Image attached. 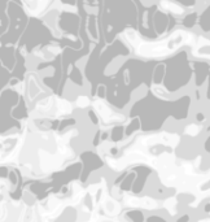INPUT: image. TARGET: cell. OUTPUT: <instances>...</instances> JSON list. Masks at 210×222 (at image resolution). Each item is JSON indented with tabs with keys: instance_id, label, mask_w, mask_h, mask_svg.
Returning a JSON list of instances; mask_svg holds the SVG:
<instances>
[{
	"instance_id": "3",
	"label": "cell",
	"mask_w": 210,
	"mask_h": 222,
	"mask_svg": "<svg viewBox=\"0 0 210 222\" xmlns=\"http://www.w3.org/2000/svg\"><path fill=\"white\" fill-rule=\"evenodd\" d=\"M186 133H188L189 135H196V134L198 133V127L196 126V125H189L186 129Z\"/></svg>"
},
{
	"instance_id": "1",
	"label": "cell",
	"mask_w": 210,
	"mask_h": 222,
	"mask_svg": "<svg viewBox=\"0 0 210 222\" xmlns=\"http://www.w3.org/2000/svg\"><path fill=\"white\" fill-rule=\"evenodd\" d=\"M163 5L167 6V8H170L171 9V12L174 13H182V8H179L178 5H175V4H171V3H163Z\"/></svg>"
},
{
	"instance_id": "2",
	"label": "cell",
	"mask_w": 210,
	"mask_h": 222,
	"mask_svg": "<svg viewBox=\"0 0 210 222\" xmlns=\"http://www.w3.org/2000/svg\"><path fill=\"white\" fill-rule=\"evenodd\" d=\"M77 104H78V107H81V108H84V107H87L88 104H90V102H88V99L86 96H81L79 99L77 100Z\"/></svg>"
}]
</instances>
